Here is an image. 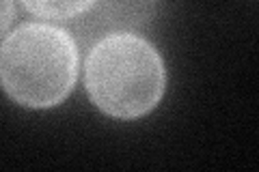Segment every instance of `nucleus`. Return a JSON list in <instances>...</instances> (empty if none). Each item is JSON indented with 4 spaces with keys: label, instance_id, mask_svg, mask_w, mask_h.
Instances as JSON below:
<instances>
[{
    "label": "nucleus",
    "instance_id": "nucleus-1",
    "mask_svg": "<svg viewBox=\"0 0 259 172\" xmlns=\"http://www.w3.org/2000/svg\"><path fill=\"white\" fill-rule=\"evenodd\" d=\"M78 78V45L67 28L26 22L0 43V86L15 103L54 108L69 97Z\"/></svg>",
    "mask_w": 259,
    "mask_h": 172
},
{
    "label": "nucleus",
    "instance_id": "nucleus-2",
    "mask_svg": "<svg viewBox=\"0 0 259 172\" xmlns=\"http://www.w3.org/2000/svg\"><path fill=\"white\" fill-rule=\"evenodd\" d=\"M89 99L106 117L134 121L160 103L166 69L156 45L132 32H119L91 45L84 59Z\"/></svg>",
    "mask_w": 259,
    "mask_h": 172
},
{
    "label": "nucleus",
    "instance_id": "nucleus-3",
    "mask_svg": "<svg viewBox=\"0 0 259 172\" xmlns=\"http://www.w3.org/2000/svg\"><path fill=\"white\" fill-rule=\"evenodd\" d=\"M162 0H93L89 9L67 22V30L76 39V45L91 50L100 39L119 32L147 30L160 13Z\"/></svg>",
    "mask_w": 259,
    "mask_h": 172
},
{
    "label": "nucleus",
    "instance_id": "nucleus-4",
    "mask_svg": "<svg viewBox=\"0 0 259 172\" xmlns=\"http://www.w3.org/2000/svg\"><path fill=\"white\" fill-rule=\"evenodd\" d=\"M20 3L35 18L69 22L82 15L93 5V0H20Z\"/></svg>",
    "mask_w": 259,
    "mask_h": 172
},
{
    "label": "nucleus",
    "instance_id": "nucleus-5",
    "mask_svg": "<svg viewBox=\"0 0 259 172\" xmlns=\"http://www.w3.org/2000/svg\"><path fill=\"white\" fill-rule=\"evenodd\" d=\"M15 18V0H0V35H5Z\"/></svg>",
    "mask_w": 259,
    "mask_h": 172
}]
</instances>
